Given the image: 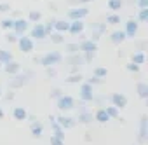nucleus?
I'll return each instance as SVG.
<instances>
[{
	"instance_id": "24",
	"label": "nucleus",
	"mask_w": 148,
	"mask_h": 145,
	"mask_svg": "<svg viewBox=\"0 0 148 145\" xmlns=\"http://www.w3.org/2000/svg\"><path fill=\"white\" fill-rule=\"evenodd\" d=\"M82 74H80V72H71V74L66 77V82L68 84H79V82H82Z\"/></svg>"
},
{
	"instance_id": "34",
	"label": "nucleus",
	"mask_w": 148,
	"mask_h": 145,
	"mask_svg": "<svg viewBox=\"0 0 148 145\" xmlns=\"http://www.w3.org/2000/svg\"><path fill=\"white\" fill-rule=\"evenodd\" d=\"M54 18H49L47 21H45V25H44V28H45V33L49 35V33H52V30H54Z\"/></svg>"
},
{
	"instance_id": "12",
	"label": "nucleus",
	"mask_w": 148,
	"mask_h": 145,
	"mask_svg": "<svg viewBox=\"0 0 148 145\" xmlns=\"http://www.w3.org/2000/svg\"><path fill=\"white\" fill-rule=\"evenodd\" d=\"M110 100H112V105L117 107V108H124V107L127 105V98H125V95H122V93H113V95L110 96Z\"/></svg>"
},
{
	"instance_id": "26",
	"label": "nucleus",
	"mask_w": 148,
	"mask_h": 145,
	"mask_svg": "<svg viewBox=\"0 0 148 145\" xmlns=\"http://www.w3.org/2000/svg\"><path fill=\"white\" fill-rule=\"evenodd\" d=\"M51 37V42L52 44H63L64 42V37H63V33H59V32H52V33H49Z\"/></svg>"
},
{
	"instance_id": "48",
	"label": "nucleus",
	"mask_w": 148,
	"mask_h": 145,
	"mask_svg": "<svg viewBox=\"0 0 148 145\" xmlns=\"http://www.w3.org/2000/svg\"><path fill=\"white\" fill-rule=\"evenodd\" d=\"M12 14H14V18H19V16H21V12H19V11H14Z\"/></svg>"
},
{
	"instance_id": "10",
	"label": "nucleus",
	"mask_w": 148,
	"mask_h": 145,
	"mask_svg": "<svg viewBox=\"0 0 148 145\" xmlns=\"http://www.w3.org/2000/svg\"><path fill=\"white\" fill-rule=\"evenodd\" d=\"M84 30H86V23H84L82 19H71V21H70L68 32H70L71 35H80Z\"/></svg>"
},
{
	"instance_id": "18",
	"label": "nucleus",
	"mask_w": 148,
	"mask_h": 145,
	"mask_svg": "<svg viewBox=\"0 0 148 145\" xmlns=\"http://www.w3.org/2000/svg\"><path fill=\"white\" fill-rule=\"evenodd\" d=\"M68 28H70V19H56L54 21V30L56 32L64 33V32H68Z\"/></svg>"
},
{
	"instance_id": "40",
	"label": "nucleus",
	"mask_w": 148,
	"mask_h": 145,
	"mask_svg": "<svg viewBox=\"0 0 148 145\" xmlns=\"http://www.w3.org/2000/svg\"><path fill=\"white\" fill-rule=\"evenodd\" d=\"M86 56H84V61L87 63V61H92L94 58H96V51H89V52H84Z\"/></svg>"
},
{
	"instance_id": "38",
	"label": "nucleus",
	"mask_w": 148,
	"mask_h": 145,
	"mask_svg": "<svg viewBox=\"0 0 148 145\" xmlns=\"http://www.w3.org/2000/svg\"><path fill=\"white\" fill-rule=\"evenodd\" d=\"M139 66H141V65H136V63H132V61H129V63L125 65V68H127L129 72H139Z\"/></svg>"
},
{
	"instance_id": "7",
	"label": "nucleus",
	"mask_w": 148,
	"mask_h": 145,
	"mask_svg": "<svg viewBox=\"0 0 148 145\" xmlns=\"http://www.w3.org/2000/svg\"><path fill=\"white\" fill-rule=\"evenodd\" d=\"M146 140H148V117H146V115H141L138 142H139V143H146Z\"/></svg>"
},
{
	"instance_id": "9",
	"label": "nucleus",
	"mask_w": 148,
	"mask_h": 145,
	"mask_svg": "<svg viewBox=\"0 0 148 145\" xmlns=\"http://www.w3.org/2000/svg\"><path fill=\"white\" fill-rule=\"evenodd\" d=\"M28 30H30V23H28L26 19H23V18H18V19H14L12 32H14L16 35H23V33H26Z\"/></svg>"
},
{
	"instance_id": "16",
	"label": "nucleus",
	"mask_w": 148,
	"mask_h": 145,
	"mask_svg": "<svg viewBox=\"0 0 148 145\" xmlns=\"http://www.w3.org/2000/svg\"><path fill=\"white\" fill-rule=\"evenodd\" d=\"M4 70H5V74H9V75H14V74H18V72L21 70V65H19L18 61L11 59V61L4 63Z\"/></svg>"
},
{
	"instance_id": "41",
	"label": "nucleus",
	"mask_w": 148,
	"mask_h": 145,
	"mask_svg": "<svg viewBox=\"0 0 148 145\" xmlns=\"http://www.w3.org/2000/svg\"><path fill=\"white\" fill-rule=\"evenodd\" d=\"M87 82H89L91 86H96V84H101V82H103V79H99V77H96V75H92L91 79H87Z\"/></svg>"
},
{
	"instance_id": "46",
	"label": "nucleus",
	"mask_w": 148,
	"mask_h": 145,
	"mask_svg": "<svg viewBox=\"0 0 148 145\" xmlns=\"http://www.w3.org/2000/svg\"><path fill=\"white\" fill-rule=\"evenodd\" d=\"M138 47H139V51H146V40H143V42H138Z\"/></svg>"
},
{
	"instance_id": "49",
	"label": "nucleus",
	"mask_w": 148,
	"mask_h": 145,
	"mask_svg": "<svg viewBox=\"0 0 148 145\" xmlns=\"http://www.w3.org/2000/svg\"><path fill=\"white\" fill-rule=\"evenodd\" d=\"M86 140H87V142H91V140H92V138H91V133H86Z\"/></svg>"
},
{
	"instance_id": "35",
	"label": "nucleus",
	"mask_w": 148,
	"mask_h": 145,
	"mask_svg": "<svg viewBox=\"0 0 148 145\" xmlns=\"http://www.w3.org/2000/svg\"><path fill=\"white\" fill-rule=\"evenodd\" d=\"M138 19L139 21H148V7L146 9H139V12H138Z\"/></svg>"
},
{
	"instance_id": "30",
	"label": "nucleus",
	"mask_w": 148,
	"mask_h": 145,
	"mask_svg": "<svg viewBox=\"0 0 148 145\" xmlns=\"http://www.w3.org/2000/svg\"><path fill=\"white\" fill-rule=\"evenodd\" d=\"M94 75L99 77V79H105V77L108 75V70H106L105 66H96V68H94Z\"/></svg>"
},
{
	"instance_id": "32",
	"label": "nucleus",
	"mask_w": 148,
	"mask_h": 145,
	"mask_svg": "<svg viewBox=\"0 0 148 145\" xmlns=\"http://www.w3.org/2000/svg\"><path fill=\"white\" fill-rule=\"evenodd\" d=\"M64 49H66V52H68V54L80 52V49H79V44H66V46H64Z\"/></svg>"
},
{
	"instance_id": "3",
	"label": "nucleus",
	"mask_w": 148,
	"mask_h": 145,
	"mask_svg": "<svg viewBox=\"0 0 148 145\" xmlns=\"http://www.w3.org/2000/svg\"><path fill=\"white\" fill-rule=\"evenodd\" d=\"M16 42H18V46H19L21 52H32V51L35 49V42H33V39H32V37H26L25 33H23V35H19Z\"/></svg>"
},
{
	"instance_id": "23",
	"label": "nucleus",
	"mask_w": 148,
	"mask_h": 145,
	"mask_svg": "<svg viewBox=\"0 0 148 145\" xmlns=\"http://www.w3.org/2000/svg\"><path fill=\"white\" fill-rule=\"evenodd\" d=\"M94 121H98V122L105 124V122H108V121H110V117H108V114H106V110H105V108H99V110H96V114H94Z\"/></svg>"
},
{
	"instance_id": "20",
	"label": "nucleus",
	"mask_w": 148,
	"mask_h": 145,
	"mask_svg": "<svg viewBox=\"0 0 148 145\" xmlns=\"http://www.w3.org/2000/svg\"><path fill=\"white\" fill-rule=\"evenodd\" d=\"M12 115H14V119H16V121H25V119L28 117V112H26V108H25V107H14Z\"/></svg>"
},
{
	"instance_id": "13",
	"label": "nucleus",
	"mask_w": 148,
	"mask_h": 145,
	"mask_svg": "<svg viewBox=\"0 0 148 145\" xmlns=\"http://www.w3.org/2000/svg\"><path fill=\"white\" fill-rule=\"evenodd\" d=\"M54 119H56V122H58L63 129H70V128L75 126V119H73V117H68V115H58V117H54Z\"/></svg>"
},
{
	"instance_id": "51",
	"label": "nucleus",
	"mask_w": 148,
	"mask_h": 145,
	"mask_svg": "<svg viewBox=\"0 0 148 145\" xmlns=\"http://www.w3.org/2000/svg\"><path fill=\"white\" fill-rule=\"evenodd\" d=\"M0 98H2V89H0Z\"/></svg>"
},
{
	"instance_id": "29",
	"label": "nucleus",
	"mask_w": 148,
	"mask_h": 145,
	"mask_svg": "<svg viewBox=\"0 0 148 145\" xmlns=\"http://www.w3.org/2000/svg\"><path fill=\"white\" fill-rule=\"evenodd\" d=\"M0 26L9 32V30H12V26H14V19H12V18H5V19L0 21Z\"/></svg>"
},
{
	"instance_id": "42",
	"label": "nucleus",
	"mask_w": 148,
	"mask_h": 145,
	"mask_svg": "<svg viewBox=\"0 0 148 145\" xmlns=\"http://www.w3.org/2000/svg\"><path fill=\"white\" fill-rule=\"evenodd\" d=\"M134 4H136L139 9H146V7H148V0H134Z\"/></svg>"
},
{
	"instance_id": "22",
	"label": "nucleus",
	"mask_w": 148,
	"mask_h": 145,
	"mask_svg": "<svg viewBox=\"0 0 148 145\" xmlns=\"http://www.w3.org/2000/svg\"><path fill=\"white\" fill-rule=\"evenodd\" d=\"M131 61H132V63H136V65H143V63L146 61V56H145V52H143V51H136V52H132V54H131Z\"/></svg>"
},
{
	"instance_id": "47",
	"label": "nucleus",
	"mask_w": 148,
	"mask_h": 145,
	"mask_svg": "<svg viewBox=\"0 0 148 145\" xmlns=\"http://www.w3.org/2000/svg\"><path fill=\"white\" fill-rule=\"evenodd\" d=\"M79 4H89V2H94V0H77Z\"/></svg>"
},
{
	"instance_id": "5",
	"label": "nucleus",
	"mask_w": 148,
	"mask_h": 145,
	"mask_svg": "<svg viewBox=\"0 0 148 145\" xmlns=\"http://www.w3.org/2000/svg\"><path fill=\"white\" fill-rule=\"evenodd\" d=\"M30 37H32L33 40H35V39H37V40H44V39L47 37V33H45V28H44V25L37 21V23L33 25V28H30Z\"/></svg>"
},
{
	"instance_id": "4",
	"label": "nucleus",
	"mask_w": 148,
	"mask_h": 145,
	"mask_svg": "<svg viewBox=\"0 0 148 145\" xmlns=\"http://www.w3.org/2000/svg\"><path fill=\"white\" fill-rule=\"evenodd\" d=\"M94 89H92V86L89 84V82H82L80 84V100L82 102H92V98H94Z\"/></svg>"
},
{
	"instance_id": "36",
	"label": "nucleus",
	"mask_w": 148,
	"mask_h": 145,
	"mask_svg": "<svg viewBox=\"0 0 148 145\" xmlns=\"http://www.w3.org/2000/svg\"><path fill=\"white\" fill-rule=\"evenodd\" d=\"M63 95H64V93H63V89H61V88H54V89L51 91V95H49V96H51V98H54V100H58V98H59V96H63Z\"/></svg>"
},
{
	"instance_id": "21",
	"label": "nucleus",
	"mask_w": 148,
	"mask_h": 145,
	"mask_svg": "<svg viewBox=\"0 0 148 145\" xmlns=\"http://www.w3.org/2000/svg\"><path fill=\"white\" fill-rule=\"evenodd\" d=\"M136 91H138V96L146 100L148 98V84L146 82H138L136 84Z\"/></svg>"
},
{
	"instance_id": "1",
	"label": "nucleus",
	"mask_w": 148,
	"mask_h": 145,
	"mask_svg": "<svg viewBox=\"0 0 148 145\" xmlns=\"http://www.w3.org/2000/svg\"><path fill=\"white\" fill-rule=\"evenodd\" d=\"M38 61L44 66H54V65H58V63L63 61V54L59 51H49L47 54H44L42 58H38Z\"/></svg>"
},
{
	"instance_id": "17",
	"label": "nucleus",
	"mask_w": 148,
	"mask_h": 145,
	"mask_svg": "<svg viewBox=\"0 0 148 145\" xmlns=\"http://www.w3.org/2000/svg\"><path fill=\"white\" fill-rule=\"evenodd\" d=\"M125 39H127V37H125V32H124V30H115V32L110 35L112 44H117V46H120Z\"/></svg>"
},
{
	"instance_id": "39",
	"label": "nucleus",
	"mask_w": 148,
	"mask_h": 145,
	"mask_svg": "<svg viewBox=\"0 0 148 145\" xmlns=\"http://www.w3.org/2000/svg\"><path fill=\"white\" fill-rule=\"evenodd\" d=\"M45 74H47V77H56L58 72H56L54 66H45Z\"/></svg>"
},
{
	"instance_id": "28",
	"label": "nucleus",
	"mask_w": 148,
	"mask_h": 145,
	"mask_svg": "<svg viewBox=\"0 0 148 145\" xmlns=\"http://www.w3.org/2000/svg\"><path fill=\"white\" fill-rule=\"evenodd\" d=\"M105 110H106V114H108L110 119H119V117H120V115H119V108L113 107V105H112V107H105Z\"/></svg>"
},
{
	"instance_id": "15",
	"label": "nucleus",
	"mask_w": 148,
	"mask_h": 145,
	"mask_svg": "<svg viewBox=\"0 0 148 145\" xmlns=\"http://www.w3.org/2000/svg\"><path fill=\"white\" fill-rule=\"evenodd\" d=\"M138 28H139V23L136 21V19H127V23H125V37H134L136 33H138Z\"/></svg>"
},
{
	"instance_id": "11",
	"label": "nucleus",
	"mask_w": 148,
	"mask_h": 145,
	"mask_svg": "<svg viewBox=\"0 0 148 145\" xmlns=\"http://www.w3.org/2000/svg\"><path fill=\"white\" fill-rule=\"evenodd\" d=\"M89 14V9L86 7H75V9H70L68 11V19H84L86 16Z\"/></svg>"
},
{
	"instance_id": "2",
	"label": "nucleus",
	"mask_w": 148,
	"mask_h": 145,
	"mask_svg": "<svg viewBox=\"0 0 148 145\" xmlns=\"http://www.w3.org/2000/svg\"><path fill=\"white\" fill-rule=\"evenodd\" d=\"M30 75H32V72H26V74H14V79H11L9 82V88L11 89H21L23 86H26L30 82Z\"/></svg>"
},
{
	"instance_id": "37",
	"label": "nucleus",
	"mask_w": 148,
	"mask_h": 145,
	"mask_svg": "<svg viewBox=\"0 0 148 145\" xmlns=\"http://www.w3.org/2000/svg\"><path fill=\"white\" fill-rule=\"evenodd\" d=\"M18 37H19V35H16L14 32H11V30H9V32H7V35H5V40H7V42H16V40H18Z\"/></svg>"
},
{
	"instance_id": "50",
	"label": "nucleus",
	"mask_w": 148,
	"mask_h": 145,
	"mask_svg": "<svg viewBox=\"0 0 148 145\" xmlns=\"http://www.w3.org/2000/svg\"><path fill=\"white\" fill-rule=\"evenodd\" d=\"M2 117H4V110H2V108H0V119H2Z\"/></svg>"
},
{
	"instance_id": "14",
	"label": "nucleus",
	"mask_w": 148,
	"mask_h": 145,
	"mask_svg": "<svg viewBox=\"0 0 148 145\" xmlns=\"http://www.w3.org/2000/svg\"><path fill=\"white\" fill-rule=\"evenodd\" d=\"M80 52H89V51H98V44L91 39H82V42L79 44Z\"/></svg>"
},
{
	"instance_id": "6",
	"label": "nucleus",
	"mask_w": 148,
	"mask_h": 145,
	"mask_svg": "<svg viewBox=\"0 0 148 145\" xmlns=\"http://www.w3.org/2000/svg\"><path fill=\"white\" fill-rule=\"evenodd\" d=\"M26 119H30L32 121V124H30V129H32V136L33 138H40L42 136V131H44V128H42V122L35 117V115H28Z\"/></svg>"
},
{
	"instance_id": "19",
	"label": "nucleus",
	"mask_w": 148,
	"mask_h": 145,
	"mask_svg": "<svg viewBox=\"0 0 148 145\" xmlns=\"http://www.w3.org/2000/svg\"><path fill=\"white\" fill-rule=\"evenodd\" d=\"M79 122H82V124H91L92 122V119H94V115H92V112H89V110H82V112H79Z\"/></svg>"
},
{
	"instance_id": "44",
	"label": "nucleus",
	"mask_w": 148,
	"mask_h": 145,
	"mask_svg": "<svg viewBox=\"0 0 148 145\" xmlns=\"http://www.w3.org/2000/svg\"><path fill=\"white\" fill-rule=\"evenodd\" d=\"M11 11V6L5 4V2H0V12H9Z\"/></svg>"
},
{
	"instance_id": "45",
	"label": "nucleus",
	"mask_w": 148,
	"mask_h": 145,
	"mask_svg": "<svg viewBox=\"0 0 148 145\" xmlns=\"http://www.w3.org/2000/svg\"><path fill=\"white\" fill-rule=\"evenodd\" d=\"M4 100H7V102L14 100V91H12V89H11V91H7V93L4 95Z\"/></svg>"
},
{
	"instance_id": "33",
	"label": "nucleus",
	"mask_w": 148,
	"mask_h": 145,
	"mask_svg": "<svg viewBox=\"0 0 148 145\" xmlns=\"http://www.w3.org/2000/svg\"><path fill=\"white\" fill-rule=\"evenodd\" d=\"M120 23V16L119 14H110L106 16V25H119Z\"/></svg>"
},
{
	"instance_id": "31",
	"label": "nucleus",
	"mask_w": 148,
	"mask_h": 145,
	"mask_svg": "<svg viewBox=\"0 0 148 145\" xmlns=\"http://www.w3.org/2000/svg\"><path fill=\"white\" fill-rule=\"evenodd\" d=\"M28 19H30L32 23H37V21H40V19H42V12H40V11H30V14H28Z\"/></svg>"
},
{
	"instance_id": "8",
	"label": "nucleus",
	"mask_w": 148,
	"mask_h": 145,
	"mask_svg": "<svg viewBox=\"0 0 148 145\" xmlns=\"http://www.w3.org/2000/svg\"><path fill=\"white\" fill-rule=\"evenodd\" d=\"M58 108L59 110H71V108H75V100H73L71 96L68 95H63L58 98Z\"/></svg>"
},
{
	"instance_id": "25",
	"label": "nucleus",
	"mask_w": 148,
	"mask_h": 145,
	"mask_svg": "<svg viewBox=\"0 0 148 145\" xmlns=\"http://www.w3.org/2000/svg\"><path fill=\"white\" fill-rule=\"evenodd\" d=\"M11 59H14L11 51H7V49H0V65H4V63H7V61H11Z\"/></svg>"
},
{
	"instance_id": "27",
	"label": "nucleus",
	"mask_w": 148,
	"mask_h": 145,
	"mask_svg": "<svg viewBox=\"0 0 148 145\" xmlns=\"http://www.w3.org/2000/svg\"><path fill=\"white\" fill-rule=\"evenodd\" d=\"M122 6H124V0H108V9L112 11H119L122 9Z\"/></svg>"
},
{
	"instance_id": "43",
	"label": "nucleus",
	"mask_w": 148,
	"mask_h": 145,
	"mask_svg": "<svg viewBox=\"0 0 148 145\" xmlns=\"http://www.w3.org/2000/svg\"><path fill=\"white\" fill-rule=\"evenodd\" d=\"M51 145H64V140H61V138H56L54 135L51 136Z\"/></svg>"
}]
</instances>
